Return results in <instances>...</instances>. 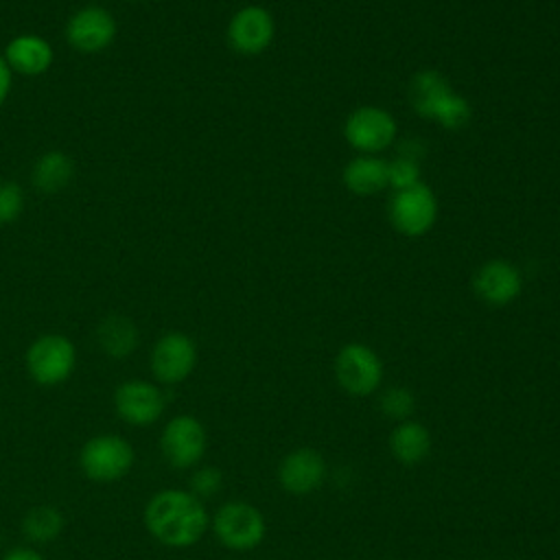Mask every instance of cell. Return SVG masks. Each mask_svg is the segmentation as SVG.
I'll return each instance as SVG.
<instances>
[{
	"label": "cell",
	"mask_w": 560,
	"mask_h": 560,
	"mask_svg": "<svg viewBox=\"0 0 560 560\" xmlns=\"http://www.w3.org/2000/svg\"><path fill=\"white\" fill-rule=\"evenodd\" d=\"M11 85H13V72H11L9 63L4 61V57L0 55V107L4 105V101L11 92Z\"/></svg>",
	"instance_id": "484cf974"
},
{
	"label": "cell",
	"mask_w": 560,
	"mask_h": 560,
	"mask_svg": "<svg viewBox=\"0 0 560 560\" xmlns=\"http://www.w3.org/2000/svg\"><path fill=\"white\" fill-rule=\"evenodd\" d=\"M166 398L158 383L129 378L120 383L114 392V409L118 418L133 427H149L158 422L164 413Z\"/></svg>",
	"instance_id": "4fadbf2b"
},
{
	"label": "cell",
	"mask_w": 560,
	"mask_h": 560,
	"mask_svg": "<svg viewBox=\"0 0 560 560\" xmlns=\"http://www.w3.org/2000/svg\"><path fill=\"white\" fill-rule=\"evenodd\" d=\"M387 175H389V186L394 190L409 188L420 179V162L407 155H396L392 162H387Z\"/></svg>",
	"instance_id": "603a6c76"
},
{
	"label": "cell",
	"mask_w": 560,
	"mask_h": 560,
	"mask_svg": "<svg viewBox=\"0 0 560 560\" xmlns=\"http://www.w3.org/2000/svg\"><path fill=\"white\" fill-rule=\"evenodd\" d=\"M144 525L164 547L186 549L203 538L210 527V516L203 501L190 490L166 488L149 499Z\"/></svg>",
	"instance_id": "6da1fadb"
},
{
	"label": "cell",
	"mask_w": 560,
	"mask_h": 560,
	"mask_svg": "<svg viewBox=\"0 0 560 560\" xmlns=\"http://www.w3.org/2000/svg\"><path fill=\"white\" fill-rule=\"evenodd\" d=\"M387 444L396 462L405 466H416L424 462L431 453V433L424 424L416 420H405L392 429Z\"/></svg>",
	"instance_id": "ac0fdd59"
},
{
	"label": "cell",
	"mask_w": 560,
	"mask_h": 560,
	"mask_svg": "<svg viewBox=\"0 0 560 560\" xmlns=\"http://www.w3.org/2000/svg\"><path fill=\"white\" fill-rule=\"evenodd\" d=\"M438 197L424 182H418L402 190H394L387 203L389 223L396 232L409 238H420L431 232L438 221Z\"/></svg>",
	"instance_id": "5b68a950"
},
{
	"label": "cell",
	"mask_w": 560,
	"mask_h": 560,
	"mask_svg": "<svg viewBox=\"0 0 560 560\" xmlns=\"http://www.w3.org/2000/svg\"><path fill=\"white\" fill-rule=\"evenodd\" d=\"M328 466L317 448L300 446L287 453L278 466V481L284 492L295 497L313 494L326 479Z\"/></svg>",
	"instance_id": "5bb4252c"
},
{
	"label": "cell",
	"mask_w": 560,
	"mask_h": 560,
	"mask_svg": "<svg viewBox=\"0 0 560 560\" xmlns=\"http://www.w3.org/2000/svg\"><path fill=\"white\" fill-rule=\"evenodd\" d=\"M63 529V516L55 505H35L22 521V532L31 542H50Z\"/></svg>",
	"instance_id": "44dd1931"
},
{
	"label": "cell",
	"mask_w": 560,
	"mask_h": 560,
	"mask_svg": "<svg viewBox=\"0 0 560 560\" xmlns=\"http://www.w3.org/2000/svg\"><path fill=\"white\" fill-rule=\"evenodd\" d=\"M2 57L9 63L11 72L24 77H39L52 66L55 50L46 37L35 33H22L7 42Z\"/></svg>",
	"instance_id": "2e32d148"
},
{
	"label": "cell",
	"mask_w": 560,
	"mask_h": 560,
	"mask_svg": "<svg viewBox=\"0 0 560 560\" xmlns=\"http://www.w3.org/2000/svg\"><path fill=\"white\" fill-rule=\"evenodd\" d=\"M396 118L378 105H361L343 122V138L357 153L378 155L396 142Z\"/></svg>",
	"instance_id": "52a82bcc"
},
{
	"label": "cell",
	"mask_w": 560,
	"mask_h": 560,
	"mask_svg": "<svg viewBox=\"0 0 560 560\" xmlns=\"http://www.w3.org/2000/svg\"><path fill=\"white\" fill-rule=\"evenodd\" d=\"M116 20L101 4H88L77 9L66 22V42L79 52H101L116 39Z\"/></svg>",
	"instance_id": "7c38bea8"
},
{
	"label": "cell",
	"mask_w": 560,
	"mask_h": 560,
	"mask_svg": "<svg viewBox=\"0 0 560 560\" xmlns=\"http://www.w3.org/2000/svg\"><path fill=\"white\" fill-rule=\"evenodd\" d=\"M26 372L44 387L59 385L70 378L77 365V348L61 332L39 335L26 350Z\"/></svg>",
	"instance_id": "3957f363"
},
{
	"label": "cell",
	"mask_w": 560,
	"mask_h": 560,
	"mask_svg": "<svg viewBox=\"0 0 560 560\" xmlns=\"http://www.w3.org/2000/svg\"><path fill=\"white\" fill-rule=\"evenodd\" d=\"M378 409L389 420H396V422L411 420V416L416 411V396L411 389H407L402 385H392L381 392Z\"/></svg>",
	"instance_id": "7402d4cb"
},
{
	"label": "cell",
	"mask_w": 560,
	"mask_h": 560,
	"mask_svg": "<svg viewBox=\"0 0 560 560\" xmlns=\"http://www.w3.org/2000/svg\"><path fill=\"white\" fill-rule=\"evenodd\" d=\"M409 103L420 118L433 120L446 131L464 129L472 118L470 101L455 92L440 70H420L409 81Z\"/></svg>",
	"instance_id": "7a4b0ae2"
},
{
	"label": "cell",
	"mask_w": 560,
	"mask_h": 560,
	"mask_svg": "<svg viewBox=\"0 0 560 560\" xmlns=\"http://www.w3.org/2000/svg\"><path fill=\"white\" fill-rule=\"evenodd\" d=\"M341 182L343 186L359 197H370L381 192L383 188L389 186V175H387V160L381 155H368L359 153L354 155L341 171Z\"/></svg>",
	"instance_id": "e0dca14e"
},
{
	"label": "cell",
	"mask_w": 560,
	"mask_h": 560,
	"mask_svg": "<svg viewBox=\"0 0 560 560\" xmlns=\"http://www.w3.org/2000/svg\"><path fill=\"white\" fill-rule=\"evenodd\" d=\"M225 37L230 48L238 55H260L276 37V20L265 7L245 4L230 18Z\"/></svg>",
	"instance_id": "8fae6325"
},
{
	"label": "cell",
	"mask_w": 560,
	"mask_h": 560,
	"mask_svg": "<svg viewBox=\"0 0 560 560\" xmlns=\"http://www.w3.org/2000/svg\"><path fill=\"white\" fill-rule=\"evenodd\" d=\"M208 446V433L199 418L179 413L171 418L160 435V448L164 459L173 468H192L201 462Z\"/></svg>",
	"instance_id": "9c48e42d"
},
{
	"label": "cell",
	"mask_w": 560,
	"mask_h": 560,
	"mask_svg": "<svg viewBox=\"0 0 560 560\" xmlns=\"http://www.w3.org/2000/svg\"><path fill=\"white\" fill-rule=\"evenodd\" d=\"M79 466L92 481H116L133 466V448L116 433H101L81 446Z\"/></svg>",
	"instance_id": "ba28073f"
},
{
	"label": "cell",
	"mask_w": 560,
	"mask_h": 560,
	"mask_svg": "<svg viewBox=\"0 0 560 560\" xmlns=\"http://www.w3.org/2000/svg\"><path fill=\"white\" fill-rule=\"evenodd\" d=\"M523 276L505 258H490L472 276L475 295L488 306H508L521 295Z\"/></svg>",
	"instance_id": "9a60e30c"
},
{
	"label": "cell",
	"mask_w": 560,
	"mask_h": 560,
	"mask_svg": "<svg viewBox=\"0 0 560 560\" xmlns=\"http://www.w3.org/2000/svg\"><path fill=\"white\" fill-rule=\"evenodd\" d=\"M210 527L219 542L232 551L256 549L267 534L262 512L247 501L223 503L210 518Z\"/></svg>",
	"instance_id": "277c9868"
},
{
	"label": "cell",
	"mask_w": 560,
	"mask_h": 560,
	"mask_svg": "<svg viewBox=\"0 0 560 560\" xmlns=\"http://www.w3.org/2000/svg\"><path fill=\"white\" fill-rule=\"evenodd\" d=\"M74 177V162L68 153L50 149L37 158L31 171V182L42 192H59Z\"/></svg>",
	"instance_id": "d6986e66"
},
{
	"label": "cell",
	"mask_w": 560,
	"mask_h": 560,
	"mask_svg": "<svg viewBox=\"0 0 560 560\" xmlns=\"http://www.w3.org/2000/svg\"><path fill=\"white\" fill-rule=\"evenodd\" d=\"M398 155H407V158H413L420 162V158L424 155V144L420 140H405L398 147Z\"/></svg>",
	"instance_id": "83f0119b"
},
{
	"label": "cell",
	"mask_w": 560,
	"mask_h": 560,
	"mask_svg": "<svg viewBox=\"0 0 560 560\" xmlns=\"http://www.w3.org/2000/svg\"><path fill=\"white\" fill-rule=\"evenodd\" d=\"M149 365L158 383L177 385L186 381L197 365V343L186 332H164L151 348Z\"/></svg>",
	"instance_id": "30bf717a"
},
{
	"label": "cell",
	"mask_w": 560,
	"mask_h": 560,
	"mask_svg": "<svg viewBox=\"0 0 560 560\" xmlns=\"http://www.w3.org/2000/svg\"><path fill=\"white\" fill-rule=\"evenodd\" d=\"M190 492L199 499H206V497H214L219 492V488L223 486V475L219 468L214 466H201L197 468L192 475H190Z\"/></svg>",
	"instance_id": "d4e9b609"
},
{
	"label": "cell",
	"mask_w": 560,
	"mask_h": 560,
	"mask_svg": "<svg viewBox=\"0 0 560 560\" xmlns=\"http://www.w3.org/2000/svg\"><path fill=\"white\" fill-rule=\"evenodd\" d=\"M96 341L107 357L125 359L138 346V328L125 315H107L96 328Z\"/></svg>",
	"instance_id": "ffe728a7"
},
{
	"label": "cell",
	"mask_w": 560,
	"mask_h": 560,
	"mask_svg": "<svg viewBox=\"0 0 560 560\" xmlns=\"http://www.w3.org/2000/svg\"><path fill=\"white\" fill-rule=\"evenodd\" d=\"M131 2H136V0H131Z\"/></svg>",
	"instance_id": "f1b7e54d"
},
{
	"label": "cell",
	"mask_w": 560,
	"mask_h": 560,
	"mask_svg": "<svg viewBox=\"0 0 560 560\" xmlns=\"http://www.w3.org/2000/svg\"><path fill=\"white\" fill-rule=\"evenodd\" d=\"M2 560H44L39 551L31 547H15L2 556Z\"/></svg>",
	"instance_id": "4316f807"
},
{
	"label": "cell",
	"mask_w": 560,
	"mask_h": 560,
	"mask_svg": "<svg viewBox=\"0 0 560 560\" xmlns=\"http://www.w3.org/2000/svg\"><path fill=\"white\" fill-rule=\"evenodd\" d=\"M24 210V190L11 179L0 182V225L13 223Z\"/></svg>",
	"instance_id": "cb8c5ba5"
},
{
	"label": "cell",
	"mask_w": 560,
	"mask_h": 560,
	"mask_svg": "<svg viewBox=\"0 0 560 560\" xmlns=\"http://www.w3.org/2000/svg\"><path fill=\"white\" fill-rule=\"evenodd\" d=\"M383 361L374 348L361 341H350L335 357V378L350 396H370L383 383Z\"/></svg>",
	"instance_id": "8992f818"
}]
</instances>
